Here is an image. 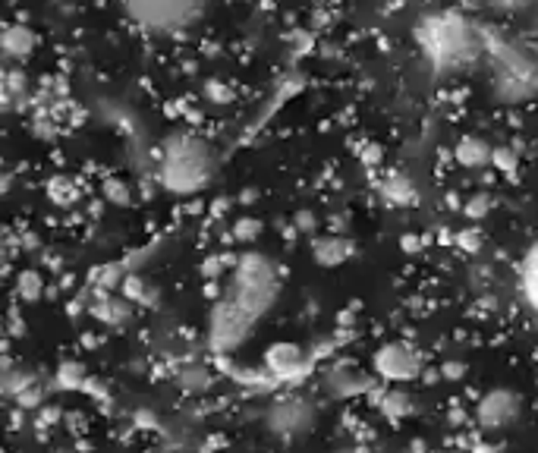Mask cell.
Instances as JSON below:
<instances>
[{
  "mask_svg": "<svg viewBox=\"0 0 538 453\" xmlns=\"http://www.w3.org/2000/svg\"><path fill=\"white\" fill-rule=\"evenodd\" d=\"M252 236H259V220H239L236 240H252Z\"/></svg>",
  "mask_w": 538,
  "mask_h": 453,
  "instance_id": "obj_15",
  "label": "cell"
},
{
  "mask_svg": "<svg viewBox=\"0 0 538 453\" xmlns=\"http://www.w3.org/2000/svg\"><path fill=\"white\" fill-rule=\"evenodd\" d=\"M104 193H107V199H111L113 205H127V202H129V189L123 186V183H117V180H107Z\"/></svg>",
  "mask_w": 538,
  "mask_h": 453,
  "instance_id": "obj_14",
  "label": "cell"
},
{
  "mask_svg": "<svg viewBox=\"0 0 538 453\" xmlns=\"http://www.w3.org/2000/svg\"><path fill=\"white\" fill-rule=\"evenodd\" d=\"M492 161L498 167H504V170H510V167H517V158L510 154V148H494L492 152Z\"/></svg>",
  "mask_w": 538,
  "mask_h": 453,
  "instance_id": "obj_16",
  "label": "cell"
},
{
  "mask_svg": "<svg viewBox=\"0 0 538 453\" xmlns=\"http://www.w3.org/2000/svg\"><path fill=\"white\" fill-rule=\"evenodd\" d=\"M312 422L315 409L306 400H280L268 413V425L280 438H299V434H306L312 428Z\"/></svg>",
  "mask_w": 538,
  "mask_h": 453,
  "instance_id": "obj_6",
  "label": "cell"
},
{
  "mask_svg": "<svg viewBox=\"0 0 538 453\" xmlns=\"http://www.w3.org/2000/svg\"><path fill=\"white\" fill-rule=\"evenodd\" d=\"M485 199H476V205H469V208H466V211H469V214H485Z\"/></svg>",
  "mask_w": 538,
  "mask_h": 453,
  "instance_id": "obj_17",
  "label": "cell"
},
{
  "mask_svg": "<svg viewBox=\"0 0 538 453\" xmlns=\"http://www.w3.org/2000/svg\"><path fill=\"white\" fill-rule=\"evenodd\" d=\"M426 51L432 54L438 67H459V63L472 61L476 51V35L466 29V22H459L457 16H438V20L426 22L418 32Z\"/></svg>",
  "mask_w": 538,
  "mask_h": 453,
  "instance_id": "obj_4",
  "label": "cell"
},
{
  "mask_svg": "<svg viewBox=\"0 0 538 453\" xmlns=\"http://www.w3.org/2000/svg\"><path fill=\"white\" fill-rule=\"evenodd\" d=\"M375 368H378L387 381H406L418 372V359L410 347L391 343V347H385L378 356H375Z\"/></svg>",
  "mask_w": 538,
  "mask_h": 453,
  "instance_id": "obj_7",
  "label": "cell"
},
{
  "mask_svg": "<svg viewBox=\"0 0 538 453\" xmlns=\"http://www.w3.org/2000/svg\"><path fill=\"white\" fill-rule=\"evenodd\" d=\"M123 13L145 32L170 35L199 20L202 0H123Z\"/></svg>",
  "mask_w": 538,
  "mask_h": 453,
  "instance_id": "obj_3",
  "label": "cell"
},
{
  "mask_svg": "<svg viewBox=\"0 0 538 453\" xmlns=\"http://www.w3.org/2000/svg\"><path fill=\"white\" fill-rule=\"evenodd\" d=\"M214 174V154L208 142L193 133H177L164 142L158 164V180L164 189L177 195H193L208 186Z\"/></svg>",
  "mask_w": 538,
  "mask_h": 453,
  "instance_id": "obj_2",
  "label": "cell"
},
{
  "mask_svg": "<svg viewBox=\"0 0 538 453\" xmlns=\"http://www.w3.org/2000/svg\"><path fill=\"white\" fill-rule=\"evenodd\" d=\"M457 158H459V164H466V167H482L492 161V148H488L482 139H463L457 148Z\"/></svg>",
  "mask_w": 538,
  "mask_h": 453,
  "instance_id": "obj_11",
  "label": "cell"
},
{
  "mask_svg": "<svg viewBox=\"0 0 538 453\" xmlns=\"http://www.w3.org/2000/svg\"><path fill=\"white\" fill-rule=\"evenodd\" d=\"M519 413H523V397H519L517 391H510V387H494V391H488L476 409L478 422L485 428H494V432L513 425V422L519 419Z\"/></svg>",
  "mask_w": 538,
  "mask_h": 453,
  "instance_id": "obj_5",
  "label": "cell"
},
{
  "mask_svg": "<svg viewBox=\"0 0 538 453\" xmlns=\"http://www.w3.org/2000/svg\"><path fill=\"white\" fill-rule=\"evenodd\" d=\"M265 362L274 375H293L302 366V350L293 347V343H274L265 353Z\"/></svg>",
  "mask_w": 538,
  "mask_h": 453,
  "instance_id": "obj_8",
  "label": "cell"
},
{
  "mask_svg": "<svg viewBox=\"0 0 538 453\" xmlns=\"http://www.w3.org/2000/svg\"><path fill=\"white\" fill-rule=\"evenodd\" d=\"M20 293L26 296V300H38V296H41V277H38V274H22Z\"/></svg>",
  "mask_w": 538,
  "mask_h": 453,
  "instance_id": "obj_13",
  "label": "cell"
},
{
  "mask_svg": "<svg viewBox=\"0 0 538 453\" xmlns=\"http://www.w3.org/2000/svg\"><path fill=\"white\" fill-rule=\"evenodd\" d=\"M0 47H4L10 57H16V61L29 57V54H32V47H35L32 29H26V26H7L4 32H0Z\"/></svg>",
  "mask_w": 538,
  "mask_h": 453,
  "instance_id": "obj_9",
  "label": "cell"
},
{
  "mask_svg": "<svg viewBox=\"0 0 538 453\" xmlns=\"http://www.w3.org/2000/svg\"><path fill=\"white\" fill-rule=\"evenodd\" d=\"M523 290L529 296V302L538 309V246H532V252L526 255L523 265Z\"/></svg>",
  "mask_w": 538,
  "mask_h": 453,
  "instance_id": "obj_12",
  "label": "cell"
},
{
  "mask_svg": "<svg viewBox=\"0 0 538 453\" xmlns=\"http://www.w3.org/2000/svg\"><path fill=\"white\" fill-rule=\"evenodd\" d=\"M7 186H10V180L4 174H0V193H7Z\"/></svg>",
  "mask_w": 538,
  "mask_h": 453,
  "instance_id": "obj_18",
  "label": "cell"
},
{
  "mask_svg": "<svg viewBox=\"0 0 538 453\" xmlns=\"http://www.w3.org/2000/svg\"><path fill=\"white\" fill-rule=\"evenodd\" d=\"M280 293L277 271L261 255H246L230 274V284L220 293L211 312V340L218 350H233L252 334L261 315L274 306Z\"/></svg>",
  "mask_w": 538,
  "mask_h": 453,
  "instance_id": "obj_1",
  "label": "cell"
},
{
  "mask_svg": "<svg viewBox=\"0 0 538 453\" xmlns=\"http://www.w3.org/2000/svg\"><path fill=\"white\" fill-rule=\"evenodd\" d=\"M352 252V246L346 240H340V236H321V240H315L312 246V255L319 265H340V261H346Z\"/></svg>",
  "mask_w": 538,
  "mask_h": 453,
  "instance_id": "obj_10",
  "label": "cell"
}]
</instances>
